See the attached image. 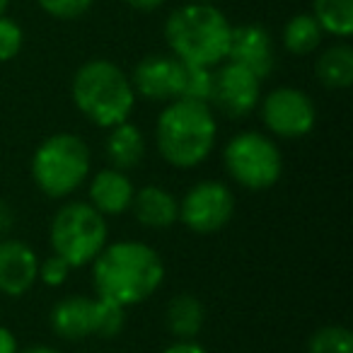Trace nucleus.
I'll use <instances>...</instances> for the list:
<instances>
[{
	"label": "nucleus",
	"mask_w": 353,
	"mask_h": 353,
	"mask_svg": "<svg viewBox=\"0 0 353 353\" xmlns=\"http://www.w3.org/2000/svg\"><path fill=\"white\" fill-rule=\"evenodd\" d=\"M162 281V256L150 245L136 240L104 245L92 261V285L97 298L123 310L152 298L160 290Z\"/></svg>",
	"instance_id": "f257e3e1"
},
{
	"label": "nucleus",
	"mask_w": 353,
	"mask_h": 353,
	"mask_svg": "<svg viewBox=\"0 0 353 353\" xmlns=\"http://www.w3.org/2000/svg\"><path fill=\"white\" fill-rule=\"evenodd\" d=\"M218 123L211 104L176 97L157 117L155 143L165 162L179 170L201 165L213 152Z\"/></svg>",
	"instance_id": "f03ea898"
},
{
	"label": "nucleus",
	"mask_w": 353,
	"mask_h": 353,
	"mask_svg": "<svg viewBox=\"0 0 353 353\" xmlns=\"http://www.w3.org/2000/svg\"><path fill=\"white\" fill-rule=\"evenodd\" d=\"M230 22L213 3H189L176 8L165 22V39L172 56L187 65H213L228 59Z\"/></svg>",
	"instance_id": "7ed1b4c3"
},
{
	"label": "nucleus",
	"mask_w": 353,
	"mask_h": 353,
	"mask_svg": "<svg viewBox=\"0 0 353 353\" xmlns=\"http://www.w3.org/2000/svg\"><path fill=\"white\" fill-rule=\"evenodd\" d=\"M70 94L78 112L99 128L128 121L136 104L131 78L107 59H92L80 65L73 75Z\"/></svg>",
	"instance_id": "20e7f679"
},
{
	"label": "nucleus",
	"mask_w": 353,
	"mask_h": 353,
	"mask_svg": "<svg viewBox=\"0 0 353 353\" xmlns=\"http://www.w3.org/2000/svg\"><path fill=\"white\" fill-rule=\"evenodd\" d=\"M90 148L75 133H54L39 143L32 157V179L51 199L73 194L90 174Z\"/></svg>",
	"instance_id": "39448f33"
},
{
	"label": "nucleus",
	"mask_w": 353,
	"mask_h": 353,
	"mask_svg": "<svg viewBox=\"0 0 353 353\" xmlns=\"http://www.w3.org/2000/svg\"><path fill=\"white\" fill-rule=\"evenodd\" d=\"M109 228L104 216L85 201H70L56 211L51 221V247L70 269H80L94 261L104 250Z\"/></svg>",
	"instance_id": "423d86ee"
},
{
	"label": "nucleus",
	"mask_w": 353,
	"mask_h": 353,
	"mask_svg": "<svg viewBox=\"0 0 353 353\" xmlns=\"http://www.w3.org/2000/svg\"><path fill=\"white\" fill-rule=\"evenodd\" d=\"M228 174L240 187L252 192L271 189L283 174V155L269 136L256 131H242L230 138L223 150Z\"/></svg>",
	"instance_id": "0eeeda50"
},
{
	"label": "nucleus",
	"mask_w": 353,
	"mask_h": 353,
	"mask_svg": "<svg viewBox=\"0 0 353 353\" xmlns=\"http://www.w3.org/2000/svg\"><path fill=\"white\" fill-rule=\"evenodd\" d=\"M51 327L68 341H80L92 334L112 339L123 329V307L99 298L68 295L51 310Z\"/></svg>",
	"instance_id": "6e6552de"
},
{
	"label": "nucleus",
	"mask_w": 353,
	"mask_h": 353,
	"mask_svg": "<svg viewBox=\"0 0 353 353\" xmlns=\"http://www.w3.org/2000/svg\"><path fill=\"white\" fill-rule=\"evenodd\" d=\"M235 216V196L221 182H199L179 201V221L196 235H211L228 225Z\"/></svg>",
	"instance_id": "1a4fd4ad"
},
{
	"label": "nucleus",
	"mask_w": 353,
	"mask_h": 353,
	"mask_svg": "<svg viewBox=\"0 0 353 353\" xmlns=\"http://www.w3.org/2000/svg\"><path fill=\"white\" fill-rule=\"evenodd\" d=\"M261 119L266 128L279 138H303L314 128L317 112L303 90L276 88L261 104Z\"/></svg>",
	"instance_id": "9d476101"
},
{
	"label": "nucleus",
	"mask_w": 353,
	"mask_h": 353,
	"mask_svg": "<svg viewBox=\"0 0 353 353\" xmlns=\"http://www.w3.org/2000/svg\"><path fill=\"white\" fill-rule=\"evenodd\" d=\"M131 85L133 92L150 102H172V99L182 97L184 63L174 56H145L133 68Z\"/></svg>",
	"instance_id": "9b49d317"
},
{
	"label": "nucleus",
	"mask_w": 353,
	"mask_h": 353,
	"mask_svg": "<svg viewBox=\"0 0 353 353\" xmlns=\"http://www.w3.org/2000/svg\"><path fill=\"white\" fill-rule=\"evenodd\" d=\"M259 85L261 80L254 73H250L242 65L228 61L216 73L211 104H216L223 114H228L232 119L247 117L259 104V94H261Z\"/></svg>",
	"instance_id": "f8f14e48"
},
{
	"label": "nucleus",
	"mask_w": 353,
	"mask_h": 353,
	"mask_svg": "<svg viewBox=\"0 0 353 353\" xmlns=\"http://www.w3.org/2000/svg\"><path fill=\"white\" fill-rule=\"evenodd\" d=\"M254 73L259 80L269 78L276 65L274 39L261 25H242L232 27L230 46H228V59Z\"/></svg>",
	"instance_id": "ddd939ff"
},
{
	"label": "nucleus",
	"mask_w": 353,
	"mask_h": 353,
	"mask_svg": "<svg viewBox=\"0 0 353 353\" xmlns=\"http://www.w3.org/2000/svg\"><path fill=\"white\" fill-rule=\"evenodd\" d=\"M39 256L20 240H0V293L20 298L37 283Z\"/></svg>",
	"instance_id": "4468645a"
},
{
	"label": "nucleus",
	"mask_w": 353,
	"mask_h": 353,
	"mask_svg": "<svg viewBox=\"0 0 353 353\" xmlns=\"http://www.w3.org/2000/svg\"><path fill=\"white\" fill-rule=\"evenodd\" d=\"M133 194H136V189H133L126 172L114 170V167L97 172L90 182V203L102 216H119V213L128 211Z\"/></svg>",
	"instance_id": "2eb2a0df"
},
{
	"label": "nucleus",
	"mask_w": 353,
	"mask_h": 353,
	"mask_svg": "<svg viewBox=\"0 0 353 353\" xmlns=\"http://www.w3.org/2000/svg\"><path fill=\"white\" fill-rule=\"evenodd\" d=\"M131 208L136 213V221L152 230H167L179 221V201L162 187H143L133 194Z\"/></svg>",
	"instance_id": "dca6fc26"
},
{
	"label": "nucleus",
	"mask_w": 353,
	"mask_h": 353,
	"mask_svg": "<svg viewBox=\"0 0 353 353\" xmlns=\"http://www.w3.org/2000/svg\"><path fill=\"white\" fill-rule=\"evenodd\" d=\"M143 155H145V138L136 123L123 121L109 128L107 160L112 162L114 170H133L143 160Z\"/></svg>",
	"instance_id": "f3484780"
},
{
	"label": "nucleus",
	"mask_w": 353,
	"mask_h": 353,
	"mask_svg": "<svg viewBox=\"0 0 353 353\" xmlns=\"http://www.w3.org/2000/svg\"><path fill=\"white\" fill-rule=\"evenodd\" d=\"M165 319H167V329L176 339H194L201 332L203 322H206V307L192 293L174 295L170 300V305H167Z\"/></svg>",
	"instance_id": "a211bd4d"
},
{
	"label": "nucleus",
	"mask_w": 353,
	"mask_h": 353,
	"mask_svg": "<svg viewBox=\"0 0 353 353\" xmlns=\"http://www.w3.org/2000/svg\"><path fill=\"white\" fill-rule=\"evenodd\" d=\"M319 83L329 90H346L353 85V49L343 44H334L317 59L314 65Z\"/></svg>",
	"instance_id": "6ab92c4d"
},
{
	"label": "nucleus",
	"mask_w": 353,
	"mask_h": 353,
	"mask_svg": "<svg viewBox=\"0 0 353 353\" xmlns=\"http://www.w3.org/2000/svg\"><path fill=\"white\" fill-rule=\"evenodd\" d=\"M322 27L310 12L290 17L283 27V46L295 56H307L322 44Z\"/></svg>",
	"instance_id": "aec40b11"
},
{
	"label": "nucleus",
	"mask_w": 353,
	"mask_h": 353,
	"mask_svg": "<svg viewBox=\"0 0 353 353\" xmlns=\"http://www.w3.org/2000/svg\"><path fill=\"white\" fill-rule=\"evenodd\" d=\"M312 17L327 34L341 39L353 34V0H314Z\"/></svg>",
	"instance_id": "412c9836"
},
{
	"label": "nucleus",
	"mask_w": 353,
	"mask_h": 353,
	"mask_svg": "<svg viewBox=\"0 0 353 353\" xmlns=\"http://www.w3.org/2000/svg\"><path fill=\"white\" fill-rule=\"evenodd\" d=\"M307 353H353V336L346 327H322L310 339Z\"/></svg>",
	"instance_id": "4be33fe9"
},
{
	"label": "nucleus",
	"mask_w": 353,
	"mask_h": 353,
	"mask_svg": "<svg viewBox=\"0 0 353 353\" xmlns=\"http://www.w3.org/2000/svg\"><path fill=\"white\" fill-rule=\"evenodd\" d=\"M213 83H216V70L213 68L184 63V88H182L184 99H196V102L211 104Z\"/></svg>",
	"instance_id": "5701e85b"
},
{
	"label": "nucleus",
	"mask_w": 353,
	"mask_h": 353,
	"mask_svg": "<svg viewBox=\"0 0 353 353\" xmlns=\"http://www.w3.org/2000/svg\"><path fill=\"white\" fill-rule=\"evenodd\" d=\"M22 44H25V32L10 17H0V63H8L12 61L17 54L22 51Z\"/></svg>",
	"instance_id": "b1692460"
},
{
	"label": "nucleus",
	"mask_w": 353,
	"mask_h": 353,
	"mask_svg": "<svg viewBox=\"0 0 353 353\" xmlns=\"http://www.w3.org/2000/svg\"><path fill=\"white\" fill-rule=\"evenodd\" d=\"M46 15L56 20H78L92 8L94 0H37Z\"/></svg>",
	"instance_id": "393cba45"
},
{
	"label": "nucleus",
	"mask_w": 353,
	"mask_h": 353,
	"mask_svg": "<svg viewBox=\"0 0 353 353\" xmlns=\"http://www.w3.org/2000/svg\"><path fill=\"white\" fill-rule=\"evenodd\" d=\"M70 271L73 269H70L61 256L51 254L49 259L39 261V274H37V281H44V285H49V288H59V285H63L65 281H68Z\"/></svg>",
	"instance_id": "a878e982"
},
{
	"label": "nucleus",
	"mask_w": 353,
	"mask_h": 353,
	"mask_svg": "<svg viewBox=\"0 0 353 353\" xmlns=\"http://www.w3.org/2000/svg\"><path fill=\"white\" fill-rule=\"evenodd\" d=\"M162 353H208L201 343H196L194 339H176L172 346H167Z\"/></svg>",
	"instance_id": "bb28decb"
},
{
	"label": "nucleus",
	"mask_w": 353,
	"mask_h": 353,
	"mask_svg": "<svg viewBox=\"0 0 353 353\" xmlns=\"http://www.w3.org/2000/svg\"><path fill=\"white\" fill-rule=\"evenodd\" d=\"M0 353H20L15 334L8 327H0Z\"/></svg>",
	"instance_id": "cd10ccee"
},
{
	"label": "nucleus",
	"mask_w": 353,
	"mask_h": 353,
	"mask_svg": "<svg viewBox=\"0 0 353 353\" xmlns=\"http://www.w3.org/2000/svg\"><path fill=\"white\" fill-rule=\"evenodd\" d=\"M12 223H15V213H12L10 203L0 199V235H6L12 228Z\"/></svg>",
	"instance_id": "c85d7f7f"
},
{
	"label": "nucleus",
	"mask_w": 353,
	"mask_h": 353,
	"mask_svg": "<svg viewBox=\"0 0 353 353\" xmlns=\"http://www.w3.org/2000/svg\"><path fill=\"white\" fill-rule=\"evenodd\" d=\"M126 3L131 8H136V10H141V12H152V10H157L165 0H126Z\"/></svg>",
	"instance_id": "c756f323"
},
{
	"label": "nucleus",
	"mask_w": 353,
	"mask_h": 353,
	"mask_svg": "<svg viewBox=\"0 0 353 353\" xmlns=\"http://www.w3.org/2000/svg\"><path fill=\"white\" fill-rule=\"evenodd\" d=\"M25 353H61V351H56V348H49V346H32V348H27Z\"/></svg>",
	"instance_id": "7c9ffc66"
},
{
	"label": "nucleus",
	"mask_w": 353,
	"mask_h": 353,
	"mask_svg": "<svg viewBox=\"0 0 353 353\" xmlns=\"http://www.w3.org/2000/svg\"><path fill=\"white\" fill-rule=\"evenodd\" d=\"M8 6H10V0H0V17L6 15V10H8Z\"/></svg>",
	"instance_id": "2f4dec72"
},
{
	"label": "nucleus",
	"mask_w": 353,
	"mask_h": 353,
	"mask_svg": "<svg viewBox=\"0 0 353 353\" xmlns=\"http://www.w3.org/2000/svg\"><path fill=\"white\" fill-rule=\"evenodd\" d=\"M194 3H216V0H194Z\"/></svg>",
	"instance_id": "473e14b6"
}]
</instances>
